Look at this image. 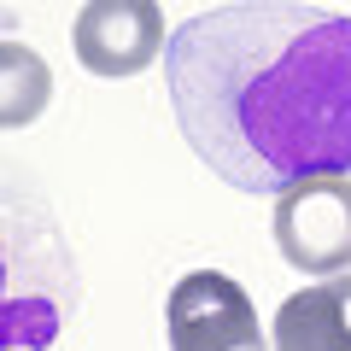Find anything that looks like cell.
I'll use <instances>...</instances> for the list:
<instances>
[{
	"label": "cell",
	"instance_id": "obj_2",
	"mask_svg": "<svg viewBox=\"0 0 351 351\" xmlns=\"http://www.w3.org/2000/svg\"><path fill=\"white\" fill-rule=\"evenodd\" d=\"M76 304V263L41 199H0V351H47Z\"/></svg>",
	"mask_w": 351,
	"mask_h": 351
},
{
	"label": "cell",
	"instance_id": "obj_7",
	"mask_svg": "<svg viewBox=\"0 0 351 351\" xmlns=\"http://www.w3.org/2000/svg\"><path fill=\"white\" fill-rule=\"evenodd\" d=\"M53 100V71L36 47L0 41V129H24L47 112Z\"/></svg>",
	"mask_w": 351,
	"mask_h": 351
},
{
	"label": "cell",
	"instance_id": "obj_5",
	"mask_svg": "<svg viewBox=\"0 0 351 351\" xmlns=\"http://www.w3.org/2000/svg\"><path fill=\"white\" fill-rule=\"evenodd\" d=\"M164 12L158 0H82L71 24L76 64L94 76H141L147 64L164 59Z\"/></svg>",
	"mask_w": 351,
	"mask_h": 351
},
{
	"label": "cell",
	"instance_id": "obj_1",
	"mask_svg": "<svg viewBox=\"0 0 351 351\" xmlns=\"http://www.w3.org/2000/svg\"><path fill=\"white\" fill-rule=\"evenodd\" d=\"M170 112L228 188L281 193L351 176V18L304 0H234L164 41Z\"/></svg>",
	"mask_w": 351,
	"mask_h": 351
},
{
	"label": "cell",
	"instance_id": "obj_3",
	"mask_svg": "<svg viewBox=\"0 0 351 351\" xmlns=\"http://www.w3.org/2000/svg\"><path fill=\"white\" fill-rule=\"evenodd\" d=\"M269 234L281 258L311 281L351 269V176H304L281 188L269 211Z\"/></svg>",
	"mask_w": 351,
	"mask_h": 351
},
{
	"label": "cell",
	"instance_id": "obj_6",
	"mask_svg": "<svg viewBox=\"0 0 351 351\" xmlns=\"http://www.w3.org/2000/svg\"><path fill=\"white\" fill-rule=\"evenodd\" d=\"M276 351H351V269L311 281L304 293L281 299L269 322Z\"/></svg>",
	"mask_w": 351,
	"mask_h": 351
},
{
	"label": "cell",
	"instance_id": "obj_4",
	"mask_svg": "<svg viewBox=\"0 0 351 351\" xmlns=\"http://www.w3.org/2000/svg\"><path fill=\"white\" fill-rule=\"evenodd\" d=\"M164 334L170 351H269L258 304L223 269H193L176 281L164 299Z\"/></svg>",
	"mask_w": 351,
	"mask_h": 351
}]
</instances>
